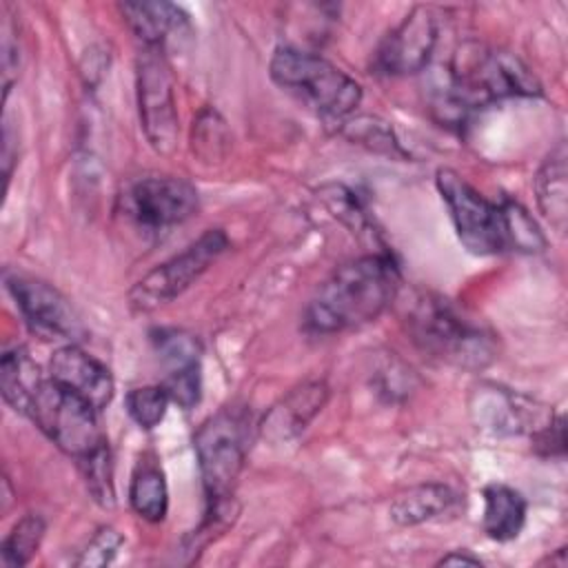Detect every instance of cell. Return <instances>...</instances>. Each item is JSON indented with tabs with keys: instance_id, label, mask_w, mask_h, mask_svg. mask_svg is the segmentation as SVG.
Wrapping results in <instances>:
<instances>
[{
	"instance_id": "cell-1",
	"label": "cell",
	"mask_w": 568,
	"mask_h": 568,
	"mask_svg": "<svg viewBox=\"0 0 568 568\" xmlns=\"http://www.w3.org/2000/svg\"><path fill=\"white\" fill-rule=\"evenodd\" d=\"M541 87L513 53L479 42H464L453 53L430 106L446 124H462L473 111L504 98H532Z\"/></svg>"
},
{
	"instance_id": "cell-2",
	"label": "cell",
	"mask_w": 568,
	"mask_h": 568,
	"mask_svg": "<svg viewBox=\"0 0 568 568\" xmlns=\"http://www.w3.org/2000/svg\"><path fill=\"white\" fill-rule=\"evenodd\" d=\"M399 266L388 251H375L337 266L315 291L304 328L315 335H333L377 320L397 297Z\"/></svg>"
},
{
	"instance_id": "cell-3",
	"label": "cell",
	"mask_w": 568,
	"mask_h": 568,
	"mask_svg": "<svg viewBox=\"0 0 568 568\" xmlns=\"http://www.w3.org/2000/svg\"><path fill=\"white\" fill-rule=\"evenodd\" d=\"M406 326L415 346L444 364L481 371L497 357V335L455 302L422 291L406 311Z\"/></svg>"
},
{
	"instance_id": "cell-4",
	"label": "cell",
	"mask_w": 568,
	"mask_h": 568,
	"mask_svg": "<svg viewBox=\"0 0 568 568\" xmlns=\"http://www.w3.org/2000/svg\"><path fill=\"white\" fill-rule=\"evenodd\" d=\"M271 80L300 95L324 120L342 122L362 102V87L331 60L295 47H277L271 64Z\"/></svg>"
},
{
	"instance_id": "cell-5",
	"label": "cell",
	"mask_w": 568,
	"mask_h": 568,
	"mask_svg": "<svg viewBox=\"0 0 568 568\" xmlns=\"http://www.w3.org/2000/svg\"><path fill=\"white\" fill-rule=\"evenodd\" d=\"M251 437L253 419L244 406H224L197 428L193 448L206 501L233 495L248 455Z\"/></svg>"
},
{
	"instance_id": "cell-6",
	"label": "cell",
	"mask_w": 568,
	"mask_h": 568,
	"mask_svg": "<svg viewBox=\"0 0 568 568\" xmlns=\"http://www.w3.org/2000/svg\"><path fill=\"white\" fill-rule=\"evenodd\" d=\"M29 419L75 462L106 446L98 422V410L78 395L62 388L51 377L38 390Z\"/></svg>"
},
{
	"instance_id": "cell-7",
	"label": "cell",
	"mask_w": 568,
	"mask_h": 568,
	"mask_svg": "<svg viewBox=\"0 0 568 568\" xmlns=\"http://www.w3.org/2000/svg\"><path fill=\"white\" fill-rule=\"evenodd\" d=\"M435 182L459 242L473 255H497L510 248L501 200L484 197L453 169H439Z\"/></svg>"
},
{
	"instance_id": "cell-8",
	"label": "cell",
	"mask_w": 568,
	"mask_h": 568,
	"mask_svg": "<svg viewBox=\"0 0 568 568\" xmlns=\"http://www.w3.org/2000/svg\"><path fill=\"white\" fill-rule=\"evenodd\" d=\"M226 248L229 237L222 229L204 231L184 251L171 255L133 284V288L129 291L131 308L140 313H151L173 302L193 282H197Z\"/></svg>"
},
{
	"instance_id": "cell-9",
	"label": "cell",
	"mask_w": 568,
	"mask_h": 568,
	"mask_svg": "<svg viewBox=\"0 0 568 568\" xmlns=\"http://www.w3.org/2000/svg\"><path fill=\"white\" fill-rule=\"evenodd\" d=\"M200 206L191 182L173 175L133 180L118 197L120 213L142 231H166L195 215Z\"/></svg>"
},
{
	"instance_id": "cell-10",
	"label": "cell",
	"mask_w": 568,
	"mask_h": 568,
	"mask_svg": "<svg viewBox=\"0 0 568 568\" xmlns=\"http://www.w3.org/2000/svg\"><path fill=\"white\" fill-rule=\"evenodd\" d=\"M4 286L33 335L62 344H78L84 339L87 331L80 315L49 282L18 271H4Z\"/></svg>"
},
{
	"instance_id": "cell-11",
	"label": "cell",
	"mask_w": 568,
	"mask_h": 568,
	"mask_svg": "<svg viewBox=\"0 0 568 568\" xmlns=\"http://www.w3.org/2000/svg\"><path fill=\"white\" fill-rule=\"evenodd\" d=\"M138 111L144 135L153 151L169 155L178 144V109L173 78L162 49L144 47L138 55Z\"/></svg>"
},
{
	"instance_id": "cell-12",
	"label": "cell",
	"mask_w": 568,
	"mask_h": 568,
	"mask_svg": "<svg viewBox=\"0 0 568 568\" xmlns=\"http://www.w3.org/2000/svg\"><path fill=\"white\" fill-rule=\"evenodd\" d=\"M468 410L475 426L493 435H535L555 417L546 404L493 382L473 388Z\"/></svg>"
},
{
	"instance_id": "cell-13",
	"label": "cell",
	"mask_w": 568,
	"mask_h": 568,
	"mask_svg": "<svg viewBox=\"0 0 568 568\" xmlns=\"http://www.w3.org/2000/svg\"><path fill=\"white\" fill-rule=\"evenodd\" d=\"M437 44V16L430 7H413L375 49L373 67L382 75L399 78L424 71Z\"/></svg>"
},
{
	"instance_id": "cell-14",
	"label": "cell",
	"mask_w": 568,
	"mask_h": 568,
	"mask_svg": "<svg viewBox=\"0 0 568 568\" xmlns=\"http://www.w3.org/2000/svg\"><path fill=\"white\" fill-rule=\"evenodd\" d=\"M49 373L53 382L91 404L95 410H102L115 390L111 371L78 344H62L55 348L49 362Z\"/></svg>"
},
{
	"instance_id": "cell-15",
	"label": "cell",
	"mask_w": 568,
	"mask_h": 568,
	"mask_svg": "<svg viewBox=\"0 0 568 568\" xmlns=\"http://www.w3.org/2000/svg\"><path fill=\"white\" fill-rule=\"evenodd\" d=\"M328 384L324 379H308L280 397L262 417L260 435L271 444L291 442L306 430V426L322 413L328 402Z\"/></svg>"
},
{
	"instance_id": "cell-16",
	"label": "cell",
	"mask_w": 568,
	"mask_h": 568,
	"mask_svg": "<svg viewBox=\"0 0 568 568\" xmlns=\"http://www.w3.org/2000/svg\"><path fill=\"white\" fill-rule=\"evenodd\" d=\"M120 11L144 47L164 49L171 38L189 33L186 13L171 2H124Z\"/></svg>"
},
{
	"instance_id": "cell-17",
	"label": "cell",
	"mask_w": 568,
	"mask_h": 568,
	"mask_svg": "<svg viewBox=\"0 0 568 568\" xmlns=\"http://www.w3.org/2000/svg\"><path fill=\"white\" fill-rule=\"evenodd\" d=\"M566 144L559 142L550 155L544 160L535 175L537 204L544 217L555 226V231H566L568 220V166H566Z\"/></svg>"
},
{
	"instance_id": "cell-18",
	"label": "cell",
	"mask_w": 568,
	"mask_h": 568,
	"mask_svg": "<svg viewBox=\"0 0 568 568\" xmlns=\"http://www.w3.org/2000/svg\"><path fill=\"white\" fill-rule=\"evenodd\" d=\"M484 532L495 541L517 539L526 524V499L519 490L506 484H488L481 490Z\"/></svg>"
},
{
	"instance_id": "cell-19",
	"label": "cell",
	"mask_w": 568,
	"mask_h": 568,
	"mask_svg": "<svg viewBox=\"0 0 568 568\" xmlns=\"http://www.w3.org/2000/svg\"><path fill=\"white\" fill-rule=\"evenodd\" d=\"M44 377L38 364L24 348H11L0 359V390L4 402L20 415L29 417L33 399L42 388Z\"/></svg>"
},
{
	"instance_id": "cell-20",
	"label": "cell",
	"mask_w": 568,
	"mask_h": 568,
	"mask_svg": "<svg viewBox=\"0 0 568 568\" xmlns=\"http://www.w3.org/2000/svg\"><path fill=\"white\" fill-rule=\"evenodd\" d=\"M457 495L444 484H419L402 490L390 501V519L397 526H417L448 513Z\"/></svg>"
},
{
	"instance_id": "cell-21",
	"label": "cell",
	"mask_w": 568,
	"mask_h": 568,
	"mask_svg": "<svg viewBox=\"0 0 568 568\" xmlns=\"http://www.w3.org/2000/svg\"><path fill=\"white\" fill-rule=\"evenodd\" d=\"M129 504L146 521H162L169 508V490L164 473L153 462H140L129 486Z\"/></svg>"
},
{
	"instance_id": "cell-22",
	"label": "cell",
	"mask_w": 568,
	"mask_h": 568,
	"mask_svg": "<svg viewBox=\"0 0 568 568\" xmlns=\"http://www.w3.org/2000/svg\"><path fill=\"white\" fill-rule=\"evenodd\" d=\"M47 532V521L29 513L22 519L16 521V526L9 530V535L2 541L0 548V561L4 568H20L31 561V557L38 552L42 539Z\"/></svg>"
},
{
	"instance_id": "cell-23",
	"label": "cell",
	"mask_w": 568,
	"mask_h": 568,
	"mask_svg": "<svg viewBox=\"0 0 568 568\" xmlns=\"http://www.w3.org/2000/svg\"><path fill=\"white\" fill-rule=\"evenodd\" d=\"M151 339L166 373H178V371L200 366L202 344L195 335L182 328H158L151 335Z\"/></svg>"
},
{
	"instance_id": "cell-24",
	"label": "cell",
	"mask_w": 568,
	"mask_h": 568,
	"mask_svg": "<svg viewBox=\"0 0 568 568\" xmlns=\"http://www.w3.org/2000/svg\"><path fill=\"white\" fill-rule=\"evenodd\" d=\"M169 402H171V397L162 384L131 388L124 399L129 417L144 430L155 428L164 419Z\"/></svg>"
},
{
	"instance_id": "cell-25",
	"label": "cell",
	"mask_w": 568,
	"mask_h": 568,
	"mask_svg": "<svg viewBox=\"0 0 568 568\" xmlns=\"http://www.w3.org/2000/svg\"><path fill=\"white\" fill-rule=\"evenodd\" d=\"M504 215H506V231H508V246L513 251H521V253H539L546 248V237L541 233V229L537 226V222L528 215V211L504 197Z\"/></svg>"
},
{
	"instance_id": "cell-26",
	"label": "cell",
	"mask_w": 568,
	"mask_h": 568,
	"mask_svg": "<svg viewBox=\"0 0 568 568\" xmlns=\"http://www.w3.org/2000/svg\"><path fill=\"white\" fill-rule=\"evenodd\" d=\"M229 146V129L215 109H204L193 122V151L206 160L217 162Z\"/></svg>"
},
{
	"instance_id": "cell-27",
	"label": "cell",
	"mask_w": 568,
	"mask_h": 568,
	"mask_svg": "<svg viewBox=\"0 0 568 568\" xmlns=\"http://www.w3.org/2000/svg\"><path fill=\"white\" fill-rule=\"evenodd\" d=\"M78 464L82 468L87 488L93 495V499L100 506L111 508L115 504V493H113V468H111L109 446H102L100 450H95L93 455L80 459Z\"/></svg>"
},
{
	"instance_id": "cell-28",
	"label": "cell",
	"mask_w": 568,
	"mask_h": 568,
	"mask_svg": "<svg viewBox=\"0 0 568 568\" xmlns=\"http://www.w3.org/2000/svg\"><path fill=\"white\" fill-rule=\"evenodd\" d=\"M344 124H346L344 126L346 138H351L359 144H366L368 149L388 153V155H404L386 122H379L375 118H357V120H351Z\"/></svg>"
},
{
	"instance_id": "cell-29",
	"label": "cell",
	"mask_w": 568,
	"mask_h": 568,
	"mask_svg": "<svg viewBox=\"0 0 568 568\" xmlns=\"http://www.w3.org/2000/svg\"><path fill=\"white\" fill-rule=\"evenodd\" d=\"M322 197H324L326 206L333 211V215L339 217L348 229H353V233L373 235L371 222H368L359 200L351 191H346L344 186H331V191H322Z\"/></svg>"
},
{
	"instance_id": "cell-30",
	"label": "cell",
	"mask_w": 568,
	"mask_h": 568,
	"mask_svg": "<svg viewBox=\"0 0 568 568\" xmlns=\"http://www.w3.org/2000/svg\"><path fill=\"white\" fill-rule=\"evenodd\" d=\"M124 544V537L111 528V526H102L98 528V532L89 539V544L84 546V550L80 552L78 557V566H91V568H102V566H109L115 555L120 552Z\"/></svg>"
},
{
	"instance_id": "cell-31",
	"label": "cell",
	"mask_w": 568,
	"mask_h": 568,
	"mask_svg": "<svg viewBox=\"0 0 568 568\" xmlns=\"http://www.w3.org/2000/svg\"><path fill=\"white\" fill-rule=\"evenodd\" d=\"M162 386L166 388L173 404H178L184 410H191L200 402V388H202L200 366L178 371V373H166Z\"/></svg>"
},
{
	"instance_id": "cell-32",
	"label": "cell",
	"mask_w": 568,
	"mask_h": 568,
	"mask_svg": "<svg viewBox=\"0 0 568 568\" xmlns=\"http://www.w3.org/2000/svg\"><path fill=\"white\" fill-rule=\"evenodd\" d=\"M564 415H555L541 430L530 435L532 448L541 457H564L566 453V426Z\"/></svg>"
},
{
	"instance_id": "cell-33",
	"label": "cell",
	"mask_w": 568,
	"mask_h": 568,
	"mask_svg": "<svg viewBox=\"0 0 568 568\" xmlns=\"http://www.w3.org/2000/svg\"><path fill=\"white\" fill-rule=\"evenodd\" d=\"M437 566H481V559L479 557H473L470 552L466 550H453L448 555H444Z\"/></svg>"
}]
</instances>
